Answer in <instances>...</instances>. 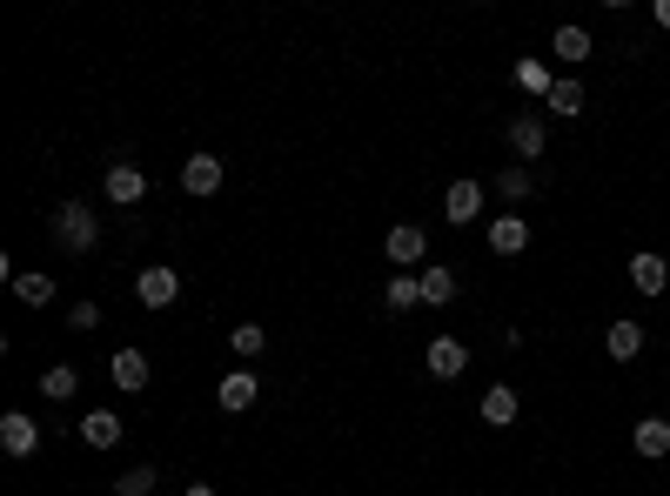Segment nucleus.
<instances>
[{
    "label": "nucleus",
    "mask_w": 670,
    "mask_h": 496,
    "mask_svg": "<svg viewBox=\"0 0 670 496\" xmlns=\"http://www.w3.org/2000/svg\"><path fill=\"white\" fill-rule=\"evenodd\" d=\"M54 241L67 248V256H95V241H101V215L88 202H61L54 208Z\"/></svg>",
    "instance_id": "f257e3e1"
},
{
    "label": "nucleus",
    "mask_w": 670,
    "mask_h": 496,
    "mask_svg": "<svg viewBox=\"0 0 670 496\" xmlns=\"http://www.w3.org/2000/svg\"><path fill=\"white\" fill-rule=\"evenodd\" d=\"M382 256H389L396 269H415V262L430 256V235L415 228V222H396V228H389V241H382Z\"/></svg>",
    "instance_id": "f03ea898"
},
{
    "label": "nucleus",
    "mask_w": 670,
    "mask_h": 496,
    "mask_svg": "<svg viewBox=\"0 0 670 496\" xmlns=\"http://www.w3.org/2000/svg\"><path fill=\"white\" fill-rule=\"evenodd\" d=\"M175 295H182V276L175 269H141L134 276V302L141 309H175Z\"/></svg>",
    "instance_id": "7ed1b4c3"
},
{
    "label": "nucleus",
    "mask_w": 670,
    "mask_h": 496,
    "mask_svg": "<svg viewBox=\"0 0 670 496\" xmlns=\"http://www.w3.org/2000/svg\"><path fill=\"white\" fill-rule=\"evenodd\" d=\"M34 443H41V423L28 417V409H8V417H0V450H8V456H34Z\"/></svg>",
    "instance_id": "20e7f679"
},
{
    "label": "nucleus",
    "mask_w": 670,
    "mask_h": 496,
    "mask_svg": "<svg viewBox=\"0 0 670 496\" xmlns=\"http://www.w3.org/2000/svg\"><path fill=\"white\" fill-rule=\"evenodd\" d=\"M256 396H262L256 369H235V376H221V389H215V402L228 409V417H241V409H256Z\"/></svg>",
    "instance_id": "39448f33"
},
{
    "label": "nucleus",
    "mask_w": 670,
    "mask_h": 496,
    "mask_svg": "<svg viewBox=\"0 0 670 496\" xmlns=\"http://www.w3.org/2000/svg\"><path fill=\"white\" fill-rule=\"evenodd\" d=\"M510 148H517V161H537V154L550 148V128H543V115H530V108H523V115L510 121Z\"/></svg>",
    "instance_id": "423d86ee"
},
{
    "label": "nucleus",
    "mask_w": 670,
    "mask_h": 496,
    "mask_svg": "<svg viewBox=\"0 0 670 496\" xmlns=\"http://www.w3.org/2000/svg\"><path fill=\"white\" fill-rule=\"evenodd\" d=\"M423 363H430V376H436V382H456V376H463V369H469V349H463V343H456V336H436V343H430V356H423Z\"/></svg>",
    "instance_id": "0eeeda50"
},
{
    "label": "nucleus",
    "mask_w": 670,
    "mask_h": 496,
    "mask_svg": "<svg viewBox=\"0 0 670 496\" xmlns=\"http://www.w3.org/2000/svg\"><path fill=\"white\" fill-rule=\"evenodd\" d=\"M141 195H148V175L134 169V161H115V169H108V202L115 208H134Z\"/></svg>",
    "instance_id": "6e6552de"
},
{
    "label": "nucleus",
    "mask_w": 670,
    "mask_h": 496,
    "mask_svg": "<svg viewBox=\"0 0 670 496\" xmlns=\"http://www.w3.org/2000/svg\"><path fill=\"white\" fill-rule=\"evenodd\" d=\"M74 430H80V443H88V450H115L121 443V417H115V409H88Z\"/></svg>",
    "instance_id": "1a4fd4ad"
},
{
    "label": "nucleus",
    "mask_w": 670,
    "mask_h": 496,
    "mask_svg": "<svg viewBox=\"0 0 670 496\" xmlns=\"http://www.w3.org/2000/svg\"><path fill=\"white\" fill-rule=\"evenodd\" d=\"M630 282H637V295H663L670 289V262L650 256V248H637V256H630Z\"/></svg>",
    "instance_id": "9d476101"
},
{
    "label": "nucleus",
    "mask_w": 670,
    "mask_h": 496,
    "mask_svg": "<svg viewBox=\"0 0 670 496\" xmlns=\"http://www.w3.org/2000/svg\"><path fill=\"white\" fill-rule=\"evenodd\" d=\"M517 417H523V402H517V389H510V382L483 389V423H489V430H510Z\"/></svg>",
    "instance_id": "9b49d317"
},
{
    "label": "nucleus",
    "mask_w": 670,
    "mask_h": 496,
    "mask_svg": "<svg viewBox=\"0 0 670 496\" xmlns=\"http://www.w3.org/2000/svg\"><path fill=\"white\" fill-rule=\"evenodd\" d=\"M550 54H556V61H570V67H583V61L597 54V41H591V28H576V21H570V28H556V34H550Z\"/></svg>",
    "instance_id": "f8f14e48"
},
{
    "label": "nucleus",
    "mask_w": 670,
    "mask_h": 496,
    "mask_svg": "<svg viewBox=\"0 0 670 496\" xmlns=\"http://www.w3.org/2000/svg\"><path fill=\"white\" fill-rule=\"evenodd\" d=\"M489 248H496V256H523V248H530V222L523 215H496L489 222Z\"/></svg>",
    "instance_id": "ddd939ff"
},
{
    "label": "nucleus",
    "mask_w": 670,
    "mask_h": 496,
    "mask_svg": "<svg viewBox=\"0 0 670 496\" xmlns=\"http://www.w3.org/2000/svg\"><path fill=\"white\" fill-rule=\"evenodd\" d=\"M182 188H188V195H215V188H221V161H215V154H188V161H182Z\"/></svg>",
    "instance_id": "4468645a"
},
{
    "label": "nucleus",
    "mask_w": 670,
    "mask_h": 496,
    "mask_svg": "<svg viewBox=\"0 0 670 496\" xmlns=\"http://www.w3.org/2000/svg\"><path fill=\"white\" fill-rule=\"evenodd\" d=\"M108 376H115V389H128V396H141V389H148V356H141V349H115V363H108Z\"/></svg>",
    "instance_id": "2eb2a0df"
},
{
    "label": "nucleus",
    "mask_w": 670,
    "mask_h": 496,
    "mask_svg": "<svg viewBox=\"0 0 670 496\" xmlns=\"http://www.w3.org/2000/svg\"><path fill=\"white\" fill-rule=\"evenodd\" d=\"M443 208H450V222H476L483 215V182H450V195H443Z\"/></svg>",
    "instance_id": "dca6fc26"
},
{
    "label": "nucleus",
    "mask_w": 670,
    "mask_h": 496,
    "mask_svg": "<svg viewBox=\"0 0 670 496\" xmlns=\"http://www.w3.org/2000/svg\"><path fill=\"white\" fill-rule=\"evenodd\" d=\"M630 443H637V456L657 463V456H670V423H663V417H644V423L630 430Z\"/></svg>",
    "instance_id": "f3484780"
},
{
    "label": "nucleus",
    "mask_w": 670,
    "mask_h": 496,
    "mask_svg": "<svg viewBox=\"0 0 670 496\" xmlns=\"http://www.w3.org/2000/svg\"><path fill=\"white\" fill-rule=\"evenodd\" d=\"M604 349H610L617 363H637V356H644V322H610Z\"/></svg>",
    "instance_id": "a211bd4d"
},
{
    "label": "nucleus",
    "mask_w": 670,
    "mask_h": 496,
    "mask_svg": "<svg viewBox=\"0 0 670 496\" xmlns=\"http://www.w3.org/2000/svg\"><path fill=\"white\" fill-rule=\"evenodd\" d=\"M415 289H423V309L456 302V276H450V269H415Z\"/></svg>",
    "instance_id": "6ab92c4d"
},
{
    "label": "nucleus",
    "mask_w": 670,
    "mask_h": 496,
    "mask_svg": "<svg viewBox=\"0 0 670 496\" xmlns=\"http://www.w3.org/2000/svg\"><path fill=\"white\" fill-rule=\"evenodd\" d=\"M517 88H523V95H537V101H550V88H556V74H550L543 61H517Z\"/></svg>",
    "instance_id": "aec40b11"
},
{
    "label": "nucleus",
    "mask_w": 670,
    "mask_h": 496,
    "mask_svg": "<svg viewBox=\"0 0 670 496\" xmlns=\"http://www.w3.org/2000/svg\"><path fill=\"white\" fill-rule=\"evenodd\" d=\"M228 343H235L241 363H256V356L269 349V328H262V322H235V336H228Z\"/></svg>",
    "instance_id": "412c9836"
},
{
    "label": "nucleus",
    "mask_w": 670,
    "mask_h": 496,
    "mask_svg": "<svg viewBox=\"0 0 670 496\" xmlns=\"http://www.w3.org/2000/svg\"><path fill=\"white\" fill-rule=\"evenodd\" d=\"M14 295L34 302V309H47V302H54V276H28V269H14Z\"/></svg>",
    "instance_id": "4be33fe9"
},
{
    "label": "nucleus",
    "mask_w": 670,
    "mask_h": 496,
    "mask_svg": "<svg viewBox=\"0 0 670 496\" xmlns=\"http://www.w3.org/2000/svg\"><path fill=\"white\" fill-rule=\"evenodd\" d=\"M530 188H537V182H530V169H517V161L496 175V195H502V202H530Z\"/></svg>",
    "instance_id": "5701e85b"
},
{
    "label": "nucleus",
    "mask_w": 670,
    "mask_h": 496,
    "mask_svg": "<svg viewBox=\"0 0 670 496\" xmlns=\"http://www.w3.org/2000/svg\"><path fill=\"white\" fill-rule=\"evenodd\" d=\"M41 389H47V396H54V402H67V396H74V389H80V369H74V363H54V369H47V376H41Z\"/></svg>",
    "instance_id": "b1692460"
},
{
    "label": "nucleus",
    "mask_w": 670,
    "mask_h": 496,
    "mask_svg": "<svg viewBox=\"0 0 670 496\" xmlns=\"http://www.w3.org/2000/svg\"><path fill=\"white\" fill-rule=\"evenodd\" d=\"M550 115H583V80H556V88H550Z\"/></svg>",
    "instance_id": "393cba45"
},
{
    "label": "nucleus",
    "mask_w": 670,
    "mask_h": 496,
    "mask_svg": "<svg viewBox=\"0 0 670 496\" xmlns=\"http://www.w3.org/2000/svg\"><path fill=\"white\" fill-rule=\"evenodd\" d=\"M115 496H154V470H148V463L121 470V476H115Z\"/></svg>",
    "instance_id": "a878e982"
},
{
    "label": "nucleus",
    "mask_w": 670,
    "mask_h": 496,
    "mask_svg": "<svg viewBox=\"0 0 670 496\" xmlns=\"http://www.w3.org/2000/svg\"><path fill=\"white\" fill-rule=\"evenodd\" d=\"M382 302H389V309L402 315V309H415V302H423V289H415V276H396V282L382 289Z\"/></svg>",
    "instance_id": "bb28decb"
},
{
    "label": "nucleus",
    "mask_w": 670,
    "mask_h": 496,
    "mask_svg": "<svg viewBox=\"0 0 670 496\" xmlns=\"http://www.w3.org/2000/svg\"><path fill=\"white\" fill-rule=\"evenodd\" d=\"M67 328H101V309H95V302H74V315H67Z\"/></svg>",
    "instance_id": "cd10ccee"
},
{
    "label": "nucleus",
    "mask_w": 670,
    "mask_h": 496,
    "mask_svg": "<svg viewBox=\"0 0 670 496\" xmlns=\"http://www.w3.org/2000/svg\"><path fill=\"white\" fill-rule=\"evenodd\" d=\"M657 28H670V0H657Z\"/></svg>",
    "instance_id": "c85d7f7f"
}]
</instances>
